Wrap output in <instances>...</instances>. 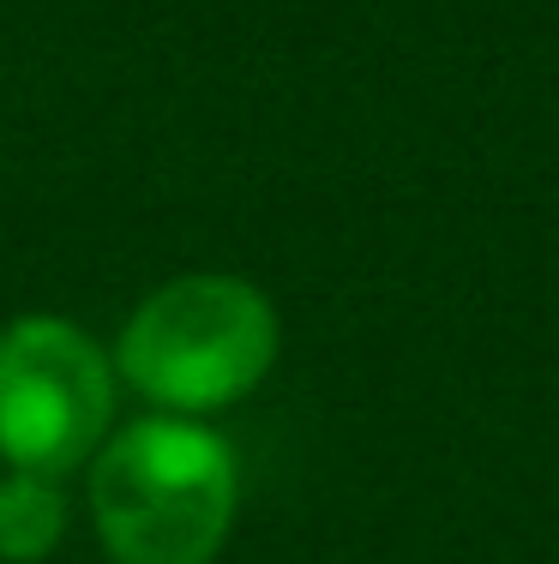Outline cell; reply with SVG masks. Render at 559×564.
<instances>
[{
	"label": "cell",
	"mask_w": 559,
	"mask_h": 564,
	"mask_svg": "<svg viewBox=\"0 0 559 564\" xmlns=\"http://www.w3.org/2000/svg\"><path fill=\"white\" fill-rule=\"evenodd\" d=\"M115 414V367L55 313H24L0 330V463L24 475H73L97 456Z\"/></svg>",
	"instance_id": "obj_3"
},
{
	"label": "cell",
	"mask_w": 559,
	"mask_h": 564,
	"mask_svg": "<svg viewBox=\"0 0 559 564\" xmlns=\"http://www.w3.org/2000/svg\"><path fill=\"white\" fill-rule=\"evenodd\" d=\"M66 541V492L49 475H0V564H43Z\"/></svg>",
	"instance_id": "obj_4"
},
{
	"label": "cell",
	"mask_w": 559,
	"mask_h": 564,
	"mask_svg": "<svg viewBox=\"0 0 559 564\" xmlns=\"http://www.w3.org/2000/svg\"><path fill=\"white\" fill-rule=\"evenodd\" d=\"M277 343V306L247 276L193 271L132 306L115 372L169 414H211L259 391Z\"/></svg>",
	"instance_id": "obj_2"
},
{
	"label": "cell",
	"mask_w": 559,
	"mask_h": 564,
	"mask_svg": "<svg viewBox=\"0 0 559 564\" xmlns=\"http://www.w3.org/2000/svg\"><path fill=\"white\" fill-rule=\"evenodd\" d=\"M241 505L235 451L193 414L121 426L90 468V517L115 564H211Z\"/></svg>",
	"instance_id": "obj_1"
}]
</instances>
